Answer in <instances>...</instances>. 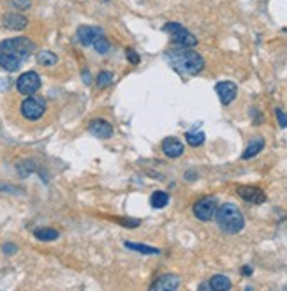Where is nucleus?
I'll list each match as a JSON object with an SVG mask.
<instances>
[{"label": "nucleus", "instance_id": "1", "mask_svg": "<svg viewBox=\"0 0 287 291\" xmlns=\"http://www.w3.org/2000/svg\"><path fill=\"white\" fill-rule=\"evenodd\" d=\"M36 44L29 37H13L0 43V67L15 72L30 57Z\"/></svg>", "mask_w": 287, "mask_h": 291}, {"label": "nucleus", "instance_id": "2", "mask_svg": "<svg viewBox=\"0 0 287 291\" xmlns=\"http://www.w3.org/2000/svg\"><path fill=\"white\" fill-rule=\"evenodd\" d=\"M166 58L173 65V69L182 74H198L205 69V58L190 48H171L166 51Z\"/></svg>", "mask_w": 287, "mask_h": 291}, {"label": "nucleus", "instance_id": "3", "mask_svg": "<svg viewBox=\"0 0 287 291\" xmlns=\"http://www.w3.org/2000/svg\"><path fill=\"white\" fill-rule=\"evenodd\" d=\"M217 224L222 231L229 235L240 233L241 230L245 228V217L241 214V210L238 209L236 205L233 203H224L217 209Z\"/></svg>", "mask_w": 287, "mask_h": 291}, {"label": "nucleus", "instance_id": "4", "mask_svg": "<svg viewBox=\"0 0 287 291\" xmlns=\"http://www.w3.org/2000/svg\"><path fill=\"white\" fill-rule=\"evenodd\" d=\"M164 32L171 34V39L176 46H182V48H194L198 44V39H196L192 34L189 32L187 29H183L180 23L176 22H169L164 25Z\"/></svg>", "mask_w": 287, "mask_h": 291}, {"label": "nucleus", "instance_id": "5", "mask_svg": "<svg viewBox=\"0 0 287 291\" xmlns=\"http://www.w3.org/2000/svg\"><path fill=\"white\" fill-rule=\"evenodd\" d=\"M46 112V103L41 97H27L22 103V113L27 120H39Z\"/></svg>", "mask_w": 287, "mask_h": 291}, {"label": "nucleus", "instance_id": "6", "mask_svg": "<svg viewBox=\"0 0 287 291\" xmlns=\"http://www.w3.org/2000/svg\"><path fill=\"white\" fill-rule=\"evenodd\" d=\"M16 88L20 93H25V95H32L37 90L41 88V76L34 71L23 72L18 79H16Z\"/></svg>", "mask_w": 287, "mask_h": 291}, {"label": "nucleus", "instance_id": "7", "mask_svg": "<svg viewBox=\"0 0 287 291\" xmlns=\"http://www.w3.org/2000/svg\"><path fill=\"white\" fill-rule=\"evenodd\" d=\"M217 209H219V203L215 198H203L194 205V216L203 223H208L215 217Z\"/></svg>", "mask_w": 287, "mask_h": 291}, {"label": "nucleus", "instance_id": "8", "mask_svg": "<svg viewBox=\"0 0 287 291\" xmlns=\"http://www.w3.org/2000/svg\"><path fill=\"white\" fill-rule=\"evenodd\" d=\"M236 192L241 200H245V202L248 203H254V205H261V203L266 202V194L262 192V189H259V187L240 185L236 189Z\"/></svg>", "mask_w": 287, "mask_h": 291}, {"label": "nucleus", "instance_id": "9", "mask_svg": "<svg viewBox=\"0 0 287 291\" xmlns=\"http://www.w3.org/2000/svg\"><path fill=\"white\" fill-rule=\"evenodd\" d=\"M215 90H217V95H219L220 103H222L224 106L231 105V103L236 99L238 86L234 85L233 81H220V83H217Z\"/></svg>", "mask_w": 287, "mask_h": 291}, {"label": "nucleus", "instance_id": "10", "mask_svg": "<svg viewBox=\"0 0 287 291\" xmlns=\"http://www.w3.org/2000/svg\"><path fill=\"white\" fill-rule=\"evenodd\" d=\"M88 131L93 134V136L101 138V140H106V138L113 136V126L104 119H93L92 122L88 124Z\"/></svg>", "mask_w": 287, "mask_h": 291}, {"label": "nucleus", "instance_id": "11", "mask_svg": "<svg viewBox=\"0 0 287 291\" xmlns=\"http://www.w3.org/2000/svg\"><path fill=\"white\" fill-rule=\"evenodd\" d=\"M178 286H180V277L175 275V273H166V275H161L154 284H152L150 289L175 291V289H178Z\"/></svg>", "mask_w": 287, "mask_h": 291}, {"label": "nucleus", "instance_id": "12", "mask_svg": "<svg viewBox=\"0 0 287 291\" xmlns=\"http://www.w3.org/2000/svg\"><path fill=\"white\" fill-rule=\"evenodd\" d=\"M102 36V30L97 29V27H79L78 29V41L83 44V46H92L95 43L97 37Z\"/></svg>", "mask_w": 287, "mask_h": 291}, {"label": "nucleus", "instance_id": "13", "mask_svg": "<svg viewBox=\"0 0 287 291\" xmlns=\"http://www.w3.org/2000/svg\"><path fill=\"white\" fill-rule=\"evenodd\" d=\"M2 25L9 30H23L29 25V20L23 15H18V13H8V15L2 16Z\"/></svg>", "mask_w": 287, "mask_h": 291}, {"label": "nucleus", "instance_id": "14", "mask_svg": "<svg viewBox=\"0 0 287 291\" xmlns=\"http://www.w3.org/2000/svg\"><path fill=\"white\" fill-rule=\"evenodd\" d=\"M183 150H185V147H183L182 141L176 140V138H166V140L162 141V152H164L168 157L171 159L180 157V155L183 154Z\"/></svg>", "mask_w": 287, "mask_h": 291}, {"label": "nucleus", "instance_id": "15", "mask_svg": "<svg viewBox=\"0 0 287 291\" xmlns=\"http://www.w3.org/2000/svg\"><path fill=\"white\" fill-rule=\"evenodd\" d=\"M264 148V140L262 138H254V140L250 141V143L247 145V148H245V152L241 154V159H252L255 157V155L259 154V152Z\"/></svg>", "mask_w": 287, "mask_h": 291}, {"label": "nucleus", "instance_id": "16", "mask_svg": "<svg viewBox=\"0 0 287 291\" xmlns=\"http://www.w3.org/2000/svg\"><path fill=\"white\" fill-rule=\"evenodd\" d=\"M210 287L213 291H227L231 289V280L226 275H213L210 279Z\"/></svg>", "mask_w": 287, "mask_h": 291}, {"label": "nucleus", "instance_id": "17", "mask_svg": "<svg viewBox=\"0 0 287 291\" xmlns=\"http://www.w3.org/2000/svg\"><path fill=\"white\" fill-rule=\"evenodd\" d=\"M150 203L154 209H164L169 203V194L166 190H155L150 196Z\"/></svg>", "mask_w": 287, "mask_h": 291}, {"label": "nucleus", "instance_id": "18", "mask_svg": "<svg viewBox=\"0 0 287 291\" xmlns=\"http://www.w3.org/2000/svg\"><path fill=\"white\" fill-rule=\"evenodd\" d=\"M58 62V57L53 53V51H39L37 53V64L39 65H44V67H51V65H55Z\"/></svg>", "mask_w": 287, "mask_h": 291}, {"label": "nucleus", "instance_id": "19", "mask_svg": "<svg viewBox=\"0 0 287 291\" xmlns=\"http://www.w3.org/2000/svg\"><path fill=\"white\" fill-rule=\"evenodd\" d=\"M125 247L130 249V251L141 252V254H161V249L150 247V245H145V244H134V242H125Z\"/></svg>", "mask_w": 287, "mask_h": 291}, {"label": "nucleus", "instance_id": "20", "mask_svg": "<svg viewBox=\"0 0 287 291\" xmlns=\"http://www.w3.org/2000/svg\"><path fill=\"white\" fill-rule=\"evenodd\" d=\"M37 240H43V242H51V240H57L58 238V231L57 230H51V228H39V230L34 231Z\"/></svg>", "mask_w": 287, "mask_h": 291}, {"label": "nucleus", "instance_id": "21", "mask_svg": "<svg viewBox=\"0 0 287 291\" xmlns=\"http://www.w3.org/2000/svg\"><path fill=\"white\" fill-rule=\"evenodd\" d=\"M185 140L190 147H201L205 143V133L203 131H190L185 134Z\"/></svg>", "mask_w": 287, "mask_h": 291}, {"label": "nucleus", "instance_id": "22", "mask_svg": "<svg viewBox=\"0 0 287 291\" xmlns=\"http://www.w3.org/2000/svg\"><path fill=\"white\" fill-rule=\"evenodd\" d=\"M93 48H95V51H97V53H101V55H106L109 51V43H108V39H106L104 37V34H102L101 37H97V39H95V43L92 44Z\"/></svg>", "mask_w": 287, "mask_h": 291}, {"label": "nucleus", "instance_id": "23", "mask_svg": "<svg viewBox=\"0 0 287 291\" xmlns=\"http://www.w3.org/2000/svg\"><path fill=\"white\" fill-rule=\"evenodd\" d=\"M95 83H97L99 88H106V86L111 85V83H113V72H109V71L99 72V76H97V79H95Z\"/></svg>", "mask_w": 287, "mask_h": 291}, {"label": "nucleus", "instance_id": "24", "mask_svg": "<svg viewBox=\"0 0 287 291\" xmlns=\"http://www.w3.org/2000/svg\"><path fill=\"white\" fill-rule=\"evenodd\" d=\"M34 169H36V166H34V162H30V161H25V162H22V164L18 166V171H20V175L22 176H27L29 173H32Z\"/></svg>", "mask_w": 287, "mask_h": 291}, {"label": "nucleus", "instance_id": "25", "mask_svg": "<svg viewBox=\"0 0 287 291\" xmlns=\"http://www.w3.org/2000/svg\"><path fill=\"white\" fill-rule=\"evenodd\" d=\"M11 4L15 6L16 9H20V11H27V9H30V6H32V0H11Z\"/></svg>", "mask_w": 287, "mask_h": 291}, {"label": "nucleus", "instance_id": "26", "mask_svg": "<svg viewBox=\"0 0 287 291\" xmlns=\"http://www.w3.org/2000/svg\"><path fill=\"white\" fill-rule=\"evenodd\" d=\"M275 115H276V120H278V126L280 127H287V113L283 110L276 108L275 110Z\"/></svg>", "mask_w": 287, "mask_h": 291}, {"label": "nucleus", "instance_id": "27", "mask_svg": "<svg viewBox=\"0 0 287 291\" xmlns=\"http://www.w3.org/2000/svg\"><path fill=\"white\" fill-rule=\"evenodd\" d=\"M125 55H127V60H129L130 64H134V65H136V64H139V55H137L134 50H130V48H127V50H125Z\"/></svg>", "mask_w": 287, "mask_h": 291}, {"label": "nucleus", "instance_id": "28", "mask_svg": "<svg viewBox=\"0 0 287 291\" xmlns=\"http://www.w3.org/2000/svg\"><path fill=\"white\" fill-rule=\"evenodd\" d=\"M2 252H4V254H8V256L16 254V252H18V245L11 244V242H9V244H4V245H2Z\"/></svg>", "mask_w": 287, "mask_h": 291}, {"label": "nucleus", "instance_id": "29", "mask_svg": "<svg viewBox=\"0 0 287 291\" xmlns=\"http://www.w3.org/2000/svg\"><path fill=\"white\" fill-rule=\"evenodd\" d=\"M252 119H254V124H255V126H259V124H261L262 122V115H259V112H257V110H252Z\"/></svg>", "mask_w": 287, "mask_h": 291}, {"label": "nucleus", "instance_id": "30", "mask_svg": "<svg viewBox=\"0 0 287 291\" xmlns=\"http://www.w3.org/2000/svg\"><path fill=\"white\" fill-rule=\"evenodd\" d=\"M241 273H243V275H252V268L250 266H243V268H241Z\"/></svg>", "mask_w": 287, "mask_h": 291}]
</instances>
